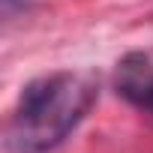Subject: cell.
I'll return each mask as SVG.
<instances>
[{
    "label": "cell",
    "instance_id": "6da1fadb",
    "mask_svg": "<svg viewBox=\"0 0 153 153\" xmlns=\"http://www.w3.org/2000/svg\"><path fill=\"white\" fill-rule=\"evenodd\" d=\"M99 96V84L87 72H54L24 87L18 108L6 126L9 153H45L57 147Z\"/></svg>",
    "mask_w": 153,
    "mask_h": 153
},
{
    "label": "cell",
    "instance_id": "7a4b0ae2",
    "mask_svg": "<svg viewBox=\"0 0 153 153\" xmlns=\"http://www.w3.org/2000/svg\"><path fill=\"white\" fill-rule=\"evenodd\" d=\"M117 90L129 102L150 108V102H153V51H132L117 63Z\"/></svg>",
    "mask_w": 153,
    "mask_h": 153
},
{
    "label": "cell",
    "instance_id": "3957f363",
    "mask_svg": "<svg viewBox=\"0 0 153 153\" xmlns=\"http://www.w3.org/2000/svg\"><path fill=\"white\" fill-rule=\"evenodd\" d=\"M150 108H153V102H150Z\"/></svg>",
    "mask_w": 153,
    "mask_h": 153
}]
</instances>
